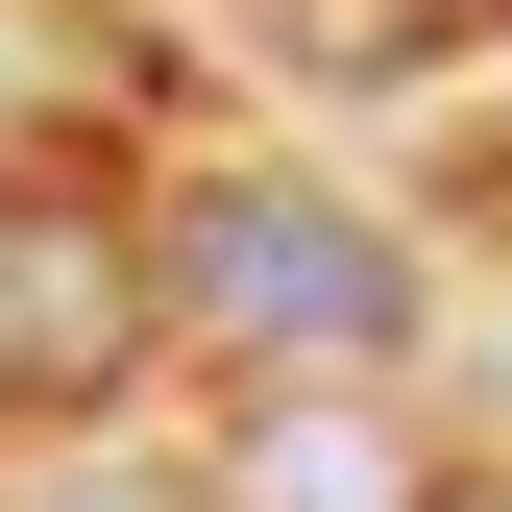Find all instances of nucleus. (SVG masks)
<instances>
[{
    "label": "nucleus",
    "mask_w": 512,
    "mask_h": 512,
    "mask_svg": "<svg viewBox=\"0 0 512 512\" xmlns=\"http://www.w3.org/2000/svg\"><path fill=\"white\" fill-rule=\"evenodd\" d=\"M171 293H196L220 342H293V366H366V342H415V269H391V220L293 196V171H220V196L171 220Z\"/></svg>",
    "instance_id": "f257e3e1"
},
{
    "label": "nucleus",
    "mask_w": 512,
    "mask_h": 512,
    "mask_svg": "<svg viewBox=\"0 0 512 512\" xmlns=\"http://www.w3.org/2000/svg\"><path fill=\"white\" fill-rule=\"evenodd\" d=\"M122 293H147V269H122L74 196H0V391H98V366H122Z\"/></svg>",
    "instance_id": "f03ea898"
},
{
    "label": "nucleus",
    "mask_w": 512,
    "mask_h": 512,
    "mask_svg": "<svg viewBox=\"0 0 512 512\" xmlns=\"http://www.w3.org/2000/svg\"><path fill=\"white\" fill-rule=\"evenodd\" d=\"M220 512H415V464H391V415L293 391V415H244V464H220Z\"/></svg>",
    "instance_id": "7ed1b4c3"
}]
</instances>
